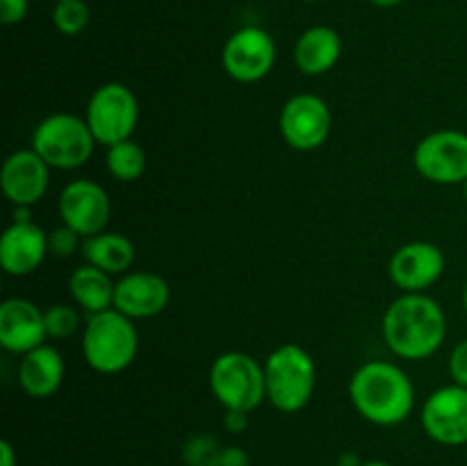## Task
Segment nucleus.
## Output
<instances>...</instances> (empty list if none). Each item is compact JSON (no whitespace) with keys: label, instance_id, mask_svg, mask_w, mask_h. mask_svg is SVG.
<instances>
[{"label":"nucleus","instance_id":"bb28decb","mask_svg":"<svg viewBox=\"0 0 467 466\" xmlns=\"http://www.w3.org/2000/svg\"><path fill=\"white\" fill-rule=\"evenodd\" d=\"M450 375L451 379H454V384L467 387V338H463L461 343H456V347L451 350Z\"/></svg>","mask_w":467,"mask_h":466},{"label":"nucleus","instance_id":"1a4fd4ad","mask_svg":"<svg viewBox=\"0 0 467 466\" xmlns=\"http://www.w3.org/2000/svg\"><path fill=\"white\" fill-rule=\"evenodd\" d=\"M331 108L317 94H295L285 101L278 117L283 140L295 151L319 149L331 135Z\"/></svg>","mask_w":467,"mask_h":466},{"label":"nucleus","instance_id":"2f4dec72","mask_svg":"<svg viewBox=\"0 0 467 466\" xmlns=\"http://www.w3.org/2000/svg\"><path fill=\"white\" fill-rule=\"evenodd\" d=\"M365 461L360 460L356 452H342L340 457H337V466H363Z\"/></svg>","mask_w":467,"mask_h":466},{"label":"nucleus","instance_id":"473e14b6","mask_svg":"<svg viewBox=\"0 0 467 466\" xmlns=\"http://www.w3.org/2000/svg\"><path fill=\"white\" fill-rule=\"evenodd\" d=\"M372 5H377V7H397V5H401L404 0H369Z\"/></svg>","mask_w":467,"mask_h":466},{"label":"nucleus","instance_id":"423d86ee","mask_svg":"<svg viewBox=\"0 0 467 466\" xmlns=\"http://www.w3.org/2000/svg\"><path fill=\"white\" fill-rule=\"evenodd\" d=\"M210 391L223 409L254 411L267 400L265 365L246 352H223L210 365Z\"/></svg>","mask_w":467,"mask_h":466},{"label":"nucleus","instance_id":"f8f14e48","mask_svg":"<svg viewBox=\"0 0 467 466\" xmlns=\"http://www.w3.org/2000/svg\"><path fill=\"white\" fill-rule=\"evenodd\" d=\"M420 420L431 441L441 446H467V387L447 384L424 400Z\"/></svg>","mask_w":467,"mask_h":466},{"label":"nucleus","instance_id":"aec40b11","mask_svg":"<svg viewBox=\"0 0 467 466\" xmlns=\"http://www.w3.org/2000/svg\"><path fill=\"white\" fill-rule=\"evenodd\" d=\"M114 288H117V283L112 281V274L91 263L80 265L68 277V292H71L73 302L82 306L89 315L112 309Z\"/></svg>","mask_w":467,"mask_h":466},{"label":"nucleus","instance_id":"393cba45","mask_svg":"<svg viewBox=\"0 0 467 466\" xmlns=\"http://www.w3.org/2000/svg\"><path fill=\"white\" fill-rule=\"evenodd\" d=\"M44 315L48 338L64 341V338H71L78 332V327H80V315L68 304H53L50 309L44 311Z\"/></svg>","mask_w":467,"mask_h":466},{"label":"nucleus","instance_id":"72a5a7b5","mask_svg":"<svg viewBox=\"0 0 467 466\" xmlns=\"http://www.w3.org/2000/svg\"><path fill=\"white\" fill-rule=\"evenodd\" d=\"M363 466H392V464H388V461H383V460H369V461H365Z\"/></svg>","mask_w":467,"mask_h":466},{"label":"nucleus","instance_id":"c9c22d12","mask_svg":"<svg viewBox=\"0 0 467 466\" xmlns=\"http://www.w3.org/2000/svg\"><path fill=\"white\" fill-rule=\"evenodd\" d=\"M463 195H465V201H467V181L463 183Z\"/></svg>","mask_w":467,"mask_h":466},{"label":"nucleus","instance_id":"dca6fc26","mask_svg":"<svg viewBox=\"0 0 467 466\" xmlns=\"http://www.w3.org/2000/svg\"><path fill=\"white\" fill-rule=\"evenodd\" d=\"M171 300L167 279L155 272H126L114 288V309L132 320L155 318Z\"/></svg>","mask_w":467,"mask_h":466},{"label":"nucleus","instance_id":"f257e3e1","mask_svg":"<svg viewBox=\"0 0 467 466\" xmlns=\"http://www.w3.org/2000/svg\"><path fill=\"white\" fill-rule=\"evenodd\" d=\"M383 341L392 355L422 361L436 355L447 336V315L427 292H401L383 313Z\"/></svg>","mask_w":467,"mask_h":466},{"label":"nucleus","instance_id":"39448f33","mask_svg":"<svg viewBox=\"0 0 467 466\" xmlns=\"http://www.w3.org/2000/svg\"><path fill=\"white\" fill-rule=\"evenodd\" d=\"M96 144L99 142L87 119L68 112L48 114L32 132V149L50 164V169L62 172H71L89 163Z\"/></svg>","mask_w":467,"mask_h":466},{"label":"nucleus","instance_id":"2eb2a0df","mask_svg":"<svg viewBox=\"0 0 467 466\" xmlns=\"http://www.w3.org/2000/svg\"><path fill=\"white\" fill-rule=\"evenodd\" d=\"M46 315L35 302L26 297H9L0 304V345L12 355H27L44 345Z\"/></svg>","mask_w":467,"mask_h":466},{"label":"nucleus","instance_id":"7ed1b4c3","mask_svg":"<svg viewBox=\"0 0 467 466\" xmlns=\"http://www.w3.org/2000/svg\"><path fill=\"white\" fill-rule=\"evenodd\" d=\"M140 334L132 318L121 311H100L87 318L82 329V356L87 365L100 375L123 373L135 361Z\"/></svg>","mask_w":467,"mask_h":466},{"label":"nucleus","instance_id":"a878e982","mask_svg":"<svg viewBox=\"0 0 467 466\" xmlns=\"http://www.w3.org/2000/svg\"><path fill=\"white\" fill-rule=\"evenodd\" d=\"M78 233L67 224H59L48 233V254H55L57 259H68L78 249Z\"/></svg>","mask_w":467,"mask_h":466},{"label":"nucleus","instance_id":"4c0bfd02","mask_svg":"<svg viewBox=\"0 0 467 466\" xmlns=\"http://www.w3.org/2000/svg\"><path fill=\"white\" fill-rule=\"evenodd\" d=\"M53 3H57V0H53Z\"/></svg>","mask_w":467,"mask_h":466},{"label":"nucleus","instance_id":"6ab92c4d","mask_svg":"<svg viewBox=\"0 0 467 466\" xmlns=\"http://www.w3.org/2000/svg\"><path fill=\"white\" fill-rule=\"evenodd\" d=\"M342 55V37L328 26H313L301 32L295 46V62L304 76H324Z\"/></svg>","mask_w":467,"mask_h":466},{"label":"nucleus","instance_id":"4468645a","mask_svg":"<svg viewBox=\"0 0 467 466\" xmlns=\"http://www.w3.org/2000/svg\"><path fill=\"white\" fill-rule=\"evenodd\" d=\"M50 164L35 149H21L7 155L0 172V187L14 206H32L46 195Z\"/></svg>","mask_w":467,"mask_h":466},{"label":"nucleus","instance_id":"6e6552de","mask_svg":"<svg viewBox=\"0 0 467 466\" xmlns=\"http://www.w3.org/2000/svg\"><path fill=\"white\" fill-rule=\"evenodd\" d=\"M413 164L436 185H463L467 181V132L445 128L422 137L413 151Z\"/></svg>","mask_w":467,"mask_h":466},{"label":"nucleus","instance_id":"cd10ccee","mask_svg":"<svg viewBox=\"0 0 467 466\" xmlns=\"http://www.w3.org/2000/svg\"><path fill=\"white\" fill-rule=\"evenodd\" d=\"M30 3L27 0H0V21L5 26H18L26 21Z\"/></svg>","mask_w":467,"mask_h":466},{"label":"nucleus","instance_id":"9b49d317","mask_svg":"<svg viewBox=\"0 0 467 466\" xmlns=\"http://www.w3.org/2000/svg\"><path fill=\"white\" fill-rule=\"evenodd\" d=\"M59 217L80 238L103 233L112 215V201L100 183L89 178H76L59 192Z\"/></svg>","mask_w":467,"mask_h":466},{"label":"nucleus","instance_id":"9d476101","mask_svg":"<svg viewBox=\"0 0 467 466\" xmlns=\"http://www.w3.org/2000/svg\"><path fill=\"white\" fill-rule=\"evenodd\" d=\"M222 62L233 80L258 82L267 78L276 64V44L263 27H240L223 44Z\"/></svg>","mask_w":467,"mask_h":466},{"label":"nucleus","instance_id":"f3484780","mask_svg":"<svg viewBox=\"0 0 467 466\" xmlns=\"http://www.w3.org/2000/svg\"><path fill=\"white\" fill-rule=\"evenodd\" d=\"M48 254V233L35 222H12L0 238V268L9 277H27Z\"/></svg>","mask_w":467,"mask_h":466},{"label":"nucleus","instance_id":"c756f323","mask_svg":"<svg viewBox=\"0 0 467 466\" xmlns=\"http://www.w3.org/2000/svg\"><path fill=\"white\" fill-rule=\"evenodd\" d=\"M223 428L231 434H242L249 428V411H235L226 409V416H223Z\"/></svg>","mask_w":467,"mask_h":466},{"label":"nucleus","instance_id":"f704fd0d","mask_svg":"<svg viewBox=\"0 0 467 466\" xmlns=\"http://www.w3.org/2000/svg\"><path fill=\"white\" fill-rule=\"evenodd\" d=\"M463 309H465V313H467V281H465V288H463Z\"/></svg>","mask_w":467,"mask_h":466},{"label":"nucleus","instance_id":"412c9836","mask_svg":"<svg viewBox=\"0 0 467 466\" xmlns=\"http://www.w3.org/2000/svg\"><path fill=\"white\" fill-rule=\"evenodd\" d=\"M82 256L87 263L105 270L108 274H126L135 263V245L121 233L103 231L85 238Z\"/></svg>","mask_w":467,"mask_h":466},{"label":"nucleus","instance_id":"5701e85b","mask_svg":"<svg viewBox=\"0 0 467 466\" xmlns=\"http://www.w3.org/2000/svg\"><path fill=\"white\" fill-rule=\"evenodd\" d=\"M91 12L85 0H57L53 7V26L62 35L76 37L89 26Z\"/></svg>","mask_w":467,"mask_h":466},{"label":"nucleus","instance_id":"4be33fe9","mask_svg":"<svg viewBox=\"0 0 467 466\" xmlns=\"http://www.w3.org/2000/svg\"><path fill=\"white\" fill-rule=\"evenodd\" d=\"M105 167H108V172L117 181L132 183L141 178V174L146 172V151L141 149V144L132 140L119 142V144L108 146Z\"/></svg>","mask_w":467,"mask_h":466},{"label":"nucleus","instance_id":"0eeeda50","mask_svg":"<svg viewBox=\"0 0 467 466\" xmlns=\"http://www.w3.org/2000/svg\"><path fill=\"white\" fill-rule=\"evenodd\" d=\"M96 142L105 146L132 140L140 122V103L123 82H105L91 94L85 112Z\"/></svg>","mask_w":467,"mask_h":466},{"label":"nucleus","instance_id":"f03ea898","mask_svg":"<svg viewBox=\"0 0 467 466\" xmlns=\"http://www.w3.org/2000/svg\"><path fill=\"white\" fill-rule=\"evenodd\" d=\"M354 409L368 423L392 428L413 414L415 387L409 373L392 361L374 359L360 365L349 382Z\"/></svg>","mask_w":467,"mask_h":466},{"label":"nucleus","instance_id":"a211bd4d","mask_svg":"<svg viewBox=\"0 0 467 466\" xmlns=\"http://www.w3.org/2000/svg\"><path fill=\"white\" fill-rule=\"evenodd\" d=\"M64 382V359L59 350L44 343L27 355H23L18 364V384L30 397L44 400L55 396Z\"/></svg>","mask_w":467,"mask_h":466},{"label":"nucleus","instance_id":"ddd939ff","mask_svg":"<svg viewBox=\"0 0 467 466\" xmlns=\"http://www.w3.org/2000/svg\"><path fill=\"white\" fill-rule=\"evenodd\" d=\"M445 265L441 247L427 240H415L401 245L392 254L388 272L401 292H424L442 277Z\"/></svg>","mask_w":467,"mask_h":466},{"label":"nucleus","instance_id":"c85d7f7f","mask_svg":"<svg viewBox=\"0 0 467 466\" xmlns=\"http://www.w3.org/2000/svg\"><path fill=\"white\" fill-rule=\"evenodd\" d=\"M219 466H251V457L244 448L223 446L222 461H219Z\"/></svg>","mask_w":467,"mask_h":466},{"label":"nucleus","instance_id":"b1692460","mask_svg":"<svg viewBox=\"0 0 467 466\" xmlns=\"http://www.w3.org/2000/svg\"><path fill=\"white\" fill-rule=\"evenodd\" d=\"M181 452L185 466H219L223 446L213 434H192Z\"/></svg>","mask_w":467,"mask_h":466},{"label":"nucleus","instance_id":"e433bc0d","mask_svg":"<svg viewBox=\"0 0 467 466\" xmlns=\"http://www.w3.org/2000/svg\"><path fill=\"white\" fill-rule=\"evenodd\" d=\"M304 3H317V0H304Z\"/></svg>","mask_w":467,"mask_h":466},{"label":"nucleus","instance_id":"7c9ffc66","mask_svg":"<svg viewBox=\"0 0 467 466\" xmlns=\"http://www.w3.org/2000/svg\"><path fill=\"white\" fill-rule=\"evenodd\" d=\"M0 466H18L16 450H14V446L7 441V439L0 441Z\"/></svg>","mask_w":467,"mask_h":466},{"label":"nucleus","instance_id":"20e7f679","mask_svg":"<svg viewBox=\"0 0 467 466\" xmlns=\"http://www.w3.org/2000/svg\"><path fill=\"white\" fill-rule=\"evenodd\" d=\"M265 384H267V400L274 409L283 414H296L306 409L315 393V361L306 347L296 343H283L269 352L265 359Z\"/></svg>","mask_w":467,"mask_h":466}]
</instances>
